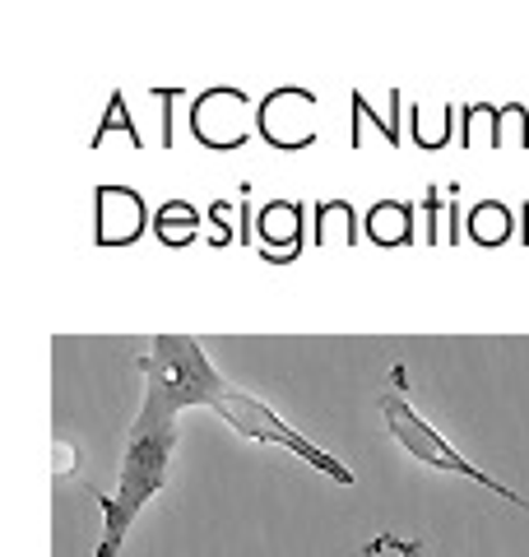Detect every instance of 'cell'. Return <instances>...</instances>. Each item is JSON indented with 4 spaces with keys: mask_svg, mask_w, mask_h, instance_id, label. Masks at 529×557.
<instances>
[{
    "mask_svg": "<svg viewBox=\"0 0 529 557\" xmlns=\"http://www.w3.org/2000/svg\"><path fill=\"white\" fill-rule=\"evenodd\" d=\"M139 372H145V386L163 391L176 409H214V413L227 418V428H233L237 437L260 442V446H284V450H293L297 460H307L311 469L330 474L334 483L353 487V469L340 456H330L325 446H316L311 437H303V432H297L284 413H274L260 395L233 386V381H227L214 362L205 358L200 339L158 335L149 344V354L139 358Z\"/></svg>",
    "mask_w": 529,
    "mask_h": 557,
    "instance_id": "cell-1",
    "label": "cell"
},
{
    "mask_svg": "<svg viewBox=\"0 0 529 557\" xmlns=\"http://www.w3.org/2000/svg\"><path fill=\"white\" fill-rule=\"evenodd\" d=\"M176 418H182V409H176L163 391L145 386V399H139V413H135L131 437H126V450H121L116 493H98L102 534H98L94 557H121V544H126L135 516L163 493L168 469H172V450H176Z\"/></svg>",
    "mask_w": 529,
    "mask_h": 557,
    "instance_id": "cell-2",
    "label": "cell"
},
{
    "mask_svg": "<svg viewBox=\"0 0 529 557\" xmlns=\"http://www.w3.org/2000/svg\"><path fill=\"white\" fill-rule=\"evenodd\" d=\"M260 126V108L242 89H209L190 102V131L205 149H242Z\"/></svg>",
    "mask_w": 529,
    "mask_h": 557,
    "instance_id": "cell-3",
    "label": "cell"
},
{
    "mask_svg": "<svg viewBox=\"0 0 529 557\" xmlns=\"http://www.w3.org/2000/svg\"><path fill=\"white\" fill-rule=\"evenodd\" d=\"M260 135L274 149L316 145V98L307 89H274L260 102Z\"/></svg>",
    "mask_w": 529,
    "mask_h": 557,
    "instance_id": "cell-4",
    "label": "cell"
},
{
    "mask_svg": "<svg viewBox=\"0 0 529 557\" xmlns=\"http://www.w3.org/2000/svg\"><path fill=\"white\" fill-rule=\"evenodd\" d=\"M149 209L131 186H102L98 190V242L102 247H126L145 233Z\"/></svg>",
    "mask_w": 529,
    "mask_h": 557,
    "instance_id": "cell-5",
    "label": "cell"
},
{
    "mask_svg": "<svg viewBox=\"0 0 529 557\" xmlns=\"http://www.w3.org/2000/svg\"><path fill=\"white\" fill-rule=\"evenodd\" d=\"M260 247L270 256H293L303 247V209L288 205V200H274L260 209Z\"/></svg>",
    "mask_w": 529,
    "mask_h": 557,
    "instance_id": "cell-6",
    "label": "cell"
},
{
    "mask_svg": "<svg viewBox=\"0 0 529 557\" xmlns=\"http://www.w3.org/2000/svg\"><path fill=\"white\" fill-rule=\"evenodd\" d=\"M367 233H372L377 247H404V242L414 237V214H409V205H399V200L377 205L372 214H367Z\"/></svg>",
    "mask_w": 529,
    "mask_h": 557,
    "instance_id": "cell-7",
    "label": "cell"
},
{
    "mask_svg": "<svg viewBox=\"0 0 529 557\" xmlns=\"http://www.w3.org/2000/svg\"><path fill=\"white\" fill-rule=\"evenodd\" d=\"M510 228H516V219H510V209H506L502 200L473 205V214H469V237L479 242V247H502V242L510 237Z\"/></svg>",
    "mask_w": 529,
    "mask_h": 557,
    "instance_id": "cell-8",
    "label": "cell"
},
{
    "mask_svg": "<svg viewBox=\"0 0 529 557\" xmlns=\"http://www.w3.org/2000/svg\"><path fill=\"white\" fill-rule=\"evenodd\" d=\"M196 209L190 205H182V200H168L163 209L153 214V233L168 242V247H186L190 237H196Z\"/></svg>",
    "mask_w": 529,
    "mask_h": 557,
    "instance_id": "cell-9",
    "label": "cell"
}]
</instances>
